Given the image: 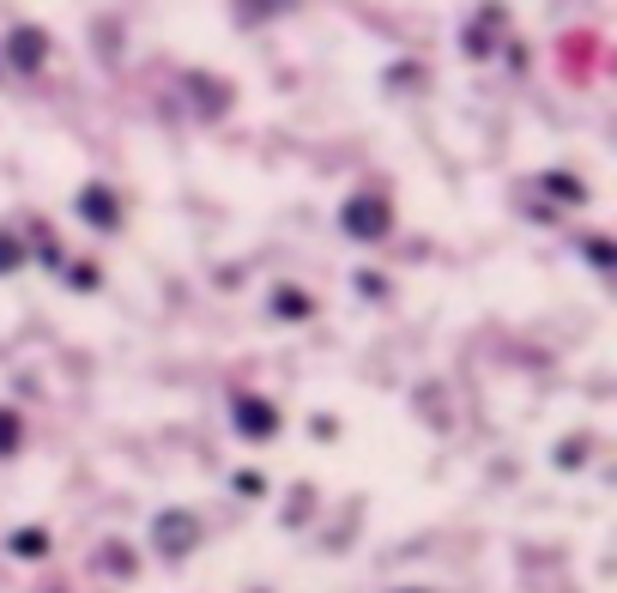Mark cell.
<instances>
[{"label": "cell", "mask_w": 617, "mask_h": 593, "mask_svg": "<svg viewBox=\"0 0 617 593\" xmlns=\"http://www.w3.org/2000/svg\"><path fill=\"white\" fill-rule=\"evenodd\" d=\"M43 55H49V37H43L37 25H13L7 31V55H0V61L13 67V73H37Z\"/></svg>", "instance_id": "obj_2"}, {"label": "cell", "mask_w": 617, "mask_h": 593, "mask_svg": "<svg viewBox=\"0 0 617 593\" xmlns=\"http://www.w3.org/2000/svg\"><path fill=\"white\" fill-rule=\"evenodd\" d=\"M73 206H80V218L92 230H121V200L109 194L104 182H85L80 194H73Z\"/></svg>", "instance_id": "obj_3"}, {"label": "cell", "mask_w": 617, "mask_h": 593, "mask_svg": "<svg viewBox=\"0 0 617 593\" xmlns=\"http://www.w3.org/2000/svg\"><path fill=\"white\" fill-rule=\"evenodd\" d=\"M13 545H19V557H37L43 552V533H19Z\"/></svg>", "instance_id": "obj_11"}, {"label": "cell", "mask_w": 617, "mask_h": 593, "mask_svg": "<svg viewBox=\"0 0 617 593\" xmlns=\"http://www.w3.org/2000/svg\"><path fill=\"white\" fill-rule=\"evenodd\" d=\"M230 418H237V430H242V436H266V430H278V412L266 406V400H254V394H242L237 406H230Z\"/></svg>", "instance_id": "obj_4"}, {"label": "cell", "mask_w": 617, "mask_h": 593, "mask_svg": "<svg viewBox=\"0 0 617 593\" xmlns=\"http://www.w3.org/2000/svg\"><path fill=\"white\" fill-rule=\"evenodd\" d=\"M340 230L352 242H381L388 230H394V212H388V200L381 194H352L340 206Z\"/></svg>", "instance_id": "obj_1"}, {"label": "cell", "mask_w": 617, "mask_h": 593, "mask_svg": "<svg viewBox=\"0 0 617 593\" xmlns=\"http://www.w3.org/2000/svg\"><path fill=\"white\" fill-rule=\"evenodd\" d=\"M581 254H588L593 266H612V242H605V237H588V242H581Z\"/></svg>", "instance_id": "obj_9"}, {"label": "cell", "mask_w": 617, "mask_h": 593, "mask_svg": "<svg viewBox=\"0 0 617 593\" xmlns=\"http://www.w3.org/2000/svg\"><path fill=\"white\" fill-rule=\"evenodd\" d=\"M545 188H551V194H563V200H588V188H581L576 176H557V170L545 176Z\"/></svg>", "instance_id": "obj_7"}, {"label": "cell", "mask_w": 617, "mask_h": 593, "mask_svg": "<svg viewBox=\"0 0 617 593\" xmlns=\"http://www.w3.org/2000/svg\"><path fill=\"white\" fill-rule=\"evenodd\" d=\"M13 442H19V418L13 412H0V449H13Z\"/></svg>", "instance_id": "obj_10"}, {"label": "cell", "mask_w": 617, "mask_h": 593, "mask_svg": "<svg viewBox=\"0 0 617 593\" xmlns=\"http://www.w3.org/2000/svg\"><path fill=\"white\" fill-rule=\"evenodd\" d=\"M158 539L164 545H188V539H194V521H188V514H164V521H158Z\"/></svg>", "instance_id": "obj_6"}, {"label": "cell", "mask_w": 617, "mask_h": 593, "mask_svg": "<svg viewBox=\"0 0 617 593\" xmlns=\"http://www.w3.org/2000/svg\"><path fill=\"white\" fill-rule=\"evenodd\" d=\"M273 316H285V321H309V316H316V304H309L302 290L278 285V290H273Z\"/></svg>", "instance_id": "obj_5"}, {"label": "cell", "mask_w": 617, "mask_h": 593, "mask_svg": "<svg viewBox=\"0 0 617 593\" xmlns=\"http://www.w3.org/2000/svg\"><path fill=\"white\" fill-rule=\"evenodd\" d=\"M19 261H25V249L13 242V230H0V273H13Z\"/></svg>", "instance_id": "obj_8"}]
</instances>
